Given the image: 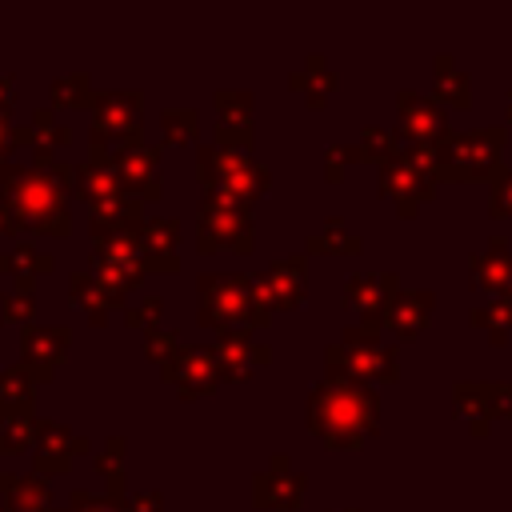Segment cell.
Segmentation results:
<instances>
[{
  "label": "cell",
  "instance_id": "cell-1",
  "mask_svg": "<svg viewBox=\"0 0 512 512\" xmlns=\"http://www.w3.org/2000/svg\"><path fill=\"white\" fill-rule=\"evenodd\" d=\"M308 428L336 452H352L380 432V396L360 380L324 376L308 392Z\"/></svg>",
  "mask_w": 512,
  "mask_h": 512
},
{
  "label": "cell",
  "instance_id": "cell-2",
  "mask_svg": "<svg viewBox=\"0 0 512 512\" xmlns=\"http://www.w3.org/2000/svg\"><path fill=\"white\" fill-rule=\"evenodd\" d=\"M0 216H4V236H16L24 228L44 236L72 232L68 188H60L40 168H24V164H4L0 172Z\"/></svg>",
  "mask_w": 512,
  "mask_h": 512
},
{
  "label": "cell",
  "instance_id": "cell-3",
  "mask_svg": "<svg viewBox=\"0 0 512 512\" xmlns=\"http://www.w3.org/2000/svg\"><path fill=\"white\" fill-rule=\"evenodd\" d=\"M196 320L216 332H252L268 328L272 312L256 292L248 272H200L196 276Z\"/></svg>",
  "mask_w": 512,
  "mask_h": 512
},
{
  "label": "cell",
  "instance_id": "cell-4",
  "mask_svg": "<svg viewBox=\"0 0 512 512\" xmlns=\"http://www.w3.org/2000/svg\"><path fill=\"white\" fill-rule=\"evenodd\" d=\"M504 144H508V128H476V132H448L436 144V180H452V184H472V180H492L504 164Z\"/></svg>",
  "mask_w": 512,
  "mask_h": 512
},
{
  "label": "cell",
  "instance_id": "cell-5",
  "mask_svg": "<svg viewBox=\"0 0 512 512\" xmlns=\"http://www.w3.org/2000/svg\"><path fill=\"white\" fill-rule=\"evenodd\" d=\"M324 372L336 380H360V384H392L400 376L396 348L380 336H368L360 324H348L336 344L324 348Z\"/></svg>",
  "mask_w": 512,
  "mask_h": 512
},
{
  "label": "cell",
  "instance_id": "cell-6",
  "mask_svg": "<svg viewBox=\"0 0 512 512\" xmlns=\"http://www.w3.org/2000/svg\"><path fill=\"white\" fill-rule=\"evenodd\" d=\"M140 112H144V92H136V88H128V92L124 88L100 92L96 96V108H92V128H88L92 160H112L116 148L144 144Z\"/></svg>",
  "mask_w": 512,
  "mask_h": 512
},
{
  "label": "cell",
  "instance_id": "cell-7",
  "mask_svg": "<svg viewBox=\"0 0 512 512\" xmlns=\"http://www.w3.org/2000/svg\"><path fill=\"white\" fill-rule=\"evenodd\" d=\"M436 184V148L404 144V152L380 168V196H388L404 220H412L436 196Z\"/></svg>",
  "mask_w": 512,
  "mask_h": 512
},
{
  "label": "cell",
  "instance_id": "cell-8",
  "mask_svg": "<svg viewBox=\"0 0 512 512\" xmlns=\"http://www.w3.org/2000/svg\"><path fill=\"white\" fill-rule=\"evenodd\" d=\"M196 248L200 252H220V248L252 252V208L220 192H204L200 216H196Z\"/></svg>",
  "mask_w": 512,
  "mask_h": 512
},
{
  "label": "cell",
  "instance_id": "cell-9",
  "mask_svg": "<svg viewBox=\"0 0 512 512\" xmlns=\"http://www.w3.org/2000/svg\"><path fill=\"white\" fill-rule=\"evenodd\" d=\"M164 380L176 384V392L184 400H196V396H212L220 384H224V368H220V356H216V344H180L164 364H160Z\"/></svg>",
  "mask_w": 512,
  "mask_h": 512
},
{
  "label": "cell",
  "instance_id": "cell-10",
  "mask_svg": "<svg viewBox=\"0 0 512 512\" xmlns=\"http://www.w3.org/2000/svg\"><path fill=\"white\" fill-rule=\"evenodd\" d=\"M92 272L120 296H128V288H140L148 272L140 256V232H116V236L92 240Z\"/></svg>",
  "mask_w": 512,
  "mask_h": 512
},
{
  "label": "cell",
  "instance_id": "cell-11",
  "mask_svg": "<svg viewBox=\"0 0 512 512\" xmlns=\"http://www.w3.org/2000/svg\"><path fill=\"white\" fill-rule=\"evenodd\" d=\"M400 296V276L396 272H356L344 280V308L360 316V328L368 336H380L384 328V316L392 308V300Z\"/></svg>",
  "mask_w": 512,
  "mask_h": 512
},
{
  "label": "cell",
  "instance_id": "cell-12",
  "mask_svg": "<svg viewBox=\"0 0 512 512\" xmlns=\"http://www.w3.org/2000/svg\"><path fill=\"white\" fill-rule=\"evenodd\" d=\"M68 348H72V328L68 324H28V328H20V364L32 372L36 384H48L56 376Z\"/></svg>",
  "mask_w": 512,
  "mask_h": 512
},
{
  "label": "cell",
  "instance_id": "cell-13",
  "mask_svg": "<svg viewBox=\"0 0 512 512\" xmlns=\"http://www.w3.org/2000/svg\"><path fill=\"white\" fill-rule=\"evenodd\" d=\"M256 292L268 312L300 308L308 296V256H280L264 272H256Z\"/></svg>",
  "mask_w": 512,
  "mask_h": 512
},
{
  "label": "cell",
  "instance_id": "cell-14",
  "mask_svg": "<svg viewBox=\"0 0 512 512\" xmlns=\"http://www.w3.org/2000/svg\"><path fill=\"white\" fill-rule=\"evenodd\" d=\"M396 116H400V140L416 148H436L448 136V112L412 88L396 92Z\"/></svg>",
  "mask_w": 512,
  "mask_h": 512
},
{
  "label": "cell",
  "instance_id": "cell-15",
  "mask_svg": "<svg viewBox=\"0 0 512 512\" xmlns=\"http://www.w3.org/2000/svg\"><path fill=\"white\" fill-rule=\"evenodd\" d=\"M308 496V476L292 468V460L284 452H276L268 460L264 472L252 476V504L256 508H284V512H296Z\"/></svg>",
  "mask_w": 512,
  "mask_h": 512
},
{
  "label": "cell",
  "instance_id": "cell-16",
  "mask_svg": "<svg viewBox=\"0 0 512 512\" xmlns=\"http://www.w3.org/2000/svg\"><path fill=\"white\" fill-rule=\"evenodd\" d=\"M92 448L88 436L56 424V420H40V432H36V448H32V472H40L44 480L48 476H64L72 468L76 456H84Z\"/></svg>",
  "mask_w": 512,
  "mask_h": 512
},
{
  "label": "cell",
  "instance_id": "cell-17",
  "mask_svg": "<svg viewBox=\"0 0 512 512\" xmlns=\"http://www.w3.org/2000/svg\"><path fill=\"white\" fill-rule=\"evenodd\" d=\"M112 164L120 172V184L136 200H160L164 196V176H160V144H136V148H116Z\"/></svg>",
  "mask_w": 512,
  "mask_h": 512
},
{
  "label": "cell",
  "instance_id": "cell-18",
  "mask_svg": "<svg viewBox=\"0 0 512 512\" xmlns=\"http://www.w3.org/2000/svg\"><path fill=\"white\" fill-rule=\"evenodd\" d=\"M180 220L176 216H148L140 228V256L148 272H180Z\"/></svg>",
  "mask_w": 512,
  "mask_h": 512
},
{
  "label": "cell",
  "instance_id": "cell-19",
  "mask_svg": "<svg viewBox=\"0 0 512 512\" xmlns=\"http://www.w3.org/2000/svg\"><path fill=\"white\" fill-rule=\"evenodd\" d=\"M452 408L456 416L468 424V432L476 440H484L492 432V424L500 420V408H496V384L488 380H460L452 388Z\"/></svg>",
  "mask_w": 512,
  "mask_h": 512
},
{
  "label": "cell",
  "instance_id": "cell-20",
  "mask_svg": "<svg viewBox=\"0 0 512 512\" xmlns=\"http://www.w3.org/2000/svg\"><path fill=\"white\" fill-rule=\"evenodd\" d=\"M68 296H72L76 308H84L88 324H96V328L108 324V316H112L116 308H128L124 296H120L116 288H108L92 268H76V272L68 276Z\"/></svg>",
  "mask_w": 512,
  "mask_h": 512
},
{
  "label": "cell",
  "instance_id": "cell-21",
  "mask_svg": "<svg viewBox=\"0 0 512 512\" xmlns=\"http://www.w3.org/2000/svg\"><path fill=\"white\" fill-rule=\"evenodd\" d=\"M12 136H16V144H32L36 164H40V160H52L56 148H68V144H72V128L56 116L52 104H48V108H36L28 124H16Z\"/></svg>",
  "mask_w": 512,
  "mask_h": 512
},
{
  "label": "cell",
  "instance_id": "cell-22",
  "mask_svg": "<svg viewBox=\"0 0 512 512\" xmlns=\"http://www.w3.org/2000/svg\"><path fill=\"white\" fill-rule=\"evenodd\" d=\"M216 356H220L224 380H244L252 368H264L272 360V348L256 344L252 332H220L216 336Z\"/></svg>",
  "mask_w": 512,
  "mask_h": 512
},
{
  "label": "cell",
  "instance_id": "cell-23",
  "mask_svg": "<svg viewBox=\"0 0 512 512\" xmlns=\"http://www.w3.org/2000/svg\"><path fill=\"white\" fill-rule=\"evenodd\" d=\"M468 276L480 292H492V296H504L508 284H512V252H508V240L504 236H492L484 244V252H476L468 260Z\"/></svg>",
  "mask_w": 512,
  "mask_h": 512
},
{
  "label": "cell",
  "instance_id": "cell-24",
  "mask_svg": "<svg viewBox=\"0 0 512 512\" xmlns=\"http://www.w3.org/2000/svg\"><path fill=\"white\" fill-rule=\"evenodd\" d=\"M432 308H436V292L428 288H416V292H400L384 316V328L396 336V340H412L424 332V324L432 320Z\"/></svg>",
  "mask_w": 512,
  "mask_h": 512
},
{
  "label": "cell",
  "instance_id": "cell-25",
  "mask_svg": "<svg viewBox=\"0 0 512 512\" xmlns=\"http://www.w3.org/2000/svg\"><path fill=\"white\" fill-rule=\"evenodd\" d=\"M0 496L8 512H48L52 508V484L40 472H0Z\"/></svg>",
  "mask_w": 512,
  "mask_h": 512
},
{
  "label": "cell",
  "instance_id": "cell-26",
  "mask_svg": "<svg viewBox=\"0 0 512 512\" xmlns=\"http://www.w3.org/2000/svg\"><path fill=\"white\" fill-rule=\"evenodd\" d=\"M288 84L312 104V108H324L328 104V96L336 92V84H340V76L328 68V60H324V52H308L304 56V64L288 76Z\"/></svg>",
  "mask_w": 512,
  "mask_h": 512
},
{
  "label": "cell",
  "instance_id": "cell-27",
  "mask_svg": "<svg viewBox=\"0 0 512 512\" xmlns=\"http://www.w3.org/2000/svg\"><path fill=\"white\" fill-rule=\"evenodd\" d=\"M80 200H88V204H100V200H112V196H120L124 192V184H120V172H116V164L112 160H84V164H76V188H72Z\"/></svg>",
  "mask_w": 512,
  "mask_h": 512
},
{
  "label": "cell",
  "instance_id": "cell-28",
  "mask_svg": "<svg viewBox=\"0 0 512 512\" xmlns=\"http://www.w3.org/2000/svg\"><path fill=\"white\" fill-rule=\"evenodd\" d=\"M0 416H36V380L24 364L0 368Z\"/></svg>",
  "mask_w": 512,
  "mask_h": 512
},
{
  "label": "cell",
  "instance_id": "cell-29",
  "mask_svg": "<svg viewBox=\"0 0 512 512\" xmlns=\"http://www.w3.org/2000/svg\"><path fill=\"white\" fill-rule=\"evenodd\" d=\"M244 160H248V152H240V148H224V144H216V140L196 144V176H200V184H204L208 192H216Z\"/></svg>",
  "mask_w": 512,
  "mask_h": 512
},
{
  "label": "cell",
  "instance_id": "cell-30",
  "mask_svg": "<svg viewBox=\"0 0 512 512\" xmlns=\"http://www.w3.org/2000/svg\"><path fill=\"white\" fill-rule=\"evenodd\" d=\"M432 92L452 108H468L472 104V80L448 52H436V60H432Z\"/></svg>",
  "mask_w": 512,
  "mask_h": 512
},
{
  "label": "cell",
  "instance_id": "cell-31",
  "mask_svg": "<svg viewBox=\"0 0 512 512\" xmlns=\"http://www.w3.org/2000/svg\"><path fill=\"white\" fill-rule=\"evenodd\" d=\"M124 452H128V444H124V436H108L104 440V448L92 456V468L104 476V500H112L116 508H124V500H128V492H124Z\"/></svg>",
  "mask_w": 512,
  "mask_h": 512
},
{
  "label": "cell",
  "instance_id": "cell-32",
  "mask_svg": "<svg viewBox=\"0 0 512 512\" xmlns=\"http://www.w3.org/2000/svg\"><path fill=\"white\" fill-rule=\"evenodd\" d=\"M268 184H272V172H268L260 160H252V156H248V160H244V164H240V168H236V172H232L216 192H220V196H228V200H236V204H248V208H252V204L268 192Z\"/></svg>",
  "mask_w": 512,
  "mask_h": 512
},
{
  "label": "cell",
  "instance_id": "cell-33",
  "mask_svg": "<svg viewBox=\"0 0 512 512\" xmlns=\"http://www.w3.org/2000/svg\"><path fill=\"white\" fill-rule=\"evenodd\" d=\"M52 268H56V260L48 252H40L32 240H16L8 252H0V272L12 280H36V276H48Z\"/></svg>",
  "mask_w": 512,
  "mask_h": 512
},
{
  "label": "cell",
  "instance_id": "cell-34",
  "mask_svg": "<svg viewBox=\"0 0 512 512\" xmlns=\"http://www.w3.org/2000/svg\"><path fill=\"white\" fill-rule=\"evenodd\" d=\"M304 248L316 252V256H356V252L364 248V240H360L340 216H328V220L320 224V232H312V236L304 240Z\"/></svg>",
  "mask_w": 512,
  "mask_h": 512
},
{
  "label": "cell",
  "instance_id": "cell-35",
  "mask_svg": "<svg viewBox=\"0 0 512 512\" xmlns=\"http://www.w3.org/2000/svg\"><path fill=\"white\" fill-rule=\"evenodd\" d=\"M48 96H52V108H96L100 92H92V76L88 72H68V76L52 80Z\"/></svg>",
  "mask_w": 512,
  "mask_h": 512
},
{
  "label": "cell",
  "instance_id": "cell-36",
  "mask_svg": "<svg viewBox=\"0 0 512 512\" xmlns=\"http://www.w3.org/2000/svg\"><path fill=\"white\" fill-rule=\"evenodd\" d=\"M0 316L28 328L36 320V280H12V288L0 292Z\"/></svg>",
  "mask_w": 512,
  "mask_h": 512
},
{
  "label": "cell",
  "instance_id": "cell-37",
  "mask_svg": "<svg viewBox=\"0 0 512 512\" xmlns=\"http://www.w3.org/2000/svg\"><path fill=\"white\" fill-rule=\"evenodd\" d=\"M472 324L480 332H488V340L500 348L508 340V332H512V300L508 296H492L488 304H476L472 308Z\"/></svg>",
  "mask_w": 512,
  "mask_h": 512
},
{
  "label": "cell",
  "instance_id": "cell-38",
  "mask_svg": "<svg viewBox=\"0 0 512 512\" xmlns=\"http://www.w3.org/2000/svg\"><path fill=\"white\" fill-rule=\"evenodd\" d=\"M200 136V112L192 104H172L160 112V140L164 144H192Z\"/></svg>",
  "mask_w": 512,
  "mask_h": 512
},
{
  "label": "cell",
  "instance_id": "cell-39",
  "mask_svg": "<svg viewBox=\"0 0 512 512\" xmlns=\"http://www.w3.org/2000/svg\"><path fill=\"white\" fill-rule=\"evenodd\" d=\"M36 432H40L36 416H0V452L20 456V452L36 448Z\"/></svg>",
  "mask_w": 512,
  "mask_h": 512
},
{
  "label": "cell",
  "instance_id": "cell-40",
  "mask_svg": "<svg viewBox=\"0 0 512 512\" xmlns=\"http://www.w3.org/2000/svg\"><path fill=\"white\" fill-rule=\"evenodd\" d=\"M404 152V144H400V132H392V128H380V124H368L364 128V136H360V156L368 160V164H388V160H396Z\"/></svg>",
  "mask_w": 512,
  "mask_h": 512
},
{
  "label": "cell",
  "instance_id": "cell-41",
  "mask_svg": "<svg viewBox=\"0 0 512 512\" xmlns=\"http://www.w3.org/2000/svg\"><path fill=\"white\" fill-rule=\"evenodd\" d=\"M212 104H216V112H220L224 124H252V92H244V88H220L212 96Z\"/></svg>",
  "mask_w": 512,
  "mask_h": 512
},
{
  "label": "cell",
  "instance_id": "cell-42",
  "mask_svg": "<svg viewBox=\"0 0 512 512\" xmlns=\"http://www.w3.org/2000/svg\"><path fill=\"white\" fill-rule=\"evenodd\" d=\"M356 160H364L360 156V144H328L324 148V180L328 184H340L344 172H348V164H356Z\"/></svg>",
  "mask_w": 512,
  "mask_h": 512
},
{
  "label": "cell",
  "instance_id": "cell-43",
  "mask_svg": "<svg viewBox=\"0 0 512 512\" xmlns=\"http://www.w3.org/2000/svg\"><path fill=\"white\" fill-rule=\"evenodd\" d=\"M176 348H180V332H176V328L156 324V328H148V332H144V352H148L156 364H164Z\"/></svg>",
  "mask_w": 512,
  "mask_h": 512
},
{
  "label": "cell",
  "instance_id": "cell-44",
  "mask_svg": "<svg viewBox=\"0 0 512 512\" xmlns=\"http://www.w3.org/2000/svg\"><path fill=\"white\" fill-rule=\"evenodd\" d=\"M488 212L496 216V220H504V216H512V168H500L492 180H488Z\"/></svg>",
  "mask_w": 512,
  "mask_h": 512
},
{
  "label": "cell",
  "instance_id": "cell-45",
  "mask_svg": "<svg viewBox=\"0 0 512 512\" xmlns=\"http://www.w3.org/2000/svg\"><path fill=\"white\" fill-rule=\"evenodd\" d=\"M160 316H164V300H160V296H144L140 304L124 308V324H128V328H140V332L156 328V324H160Z\"/></svg>",
  "mask_w": 512,
  "mask_h": 512
},
{
  "label": "cell",
  "instance_id": "cell-46",
  "mask_svg": "<svg viewBox=\"0 0 512 512\" xmlns=\"http://www.w3.org/2000/svg\"><path fill=\"white\" fill-rule=\"evenodd\" d=\"M212 140L224 144V148L248 152V144H252V124H224V120H216V124H212Z\"/></svg>",
  "mask_w": 512,
  "mask_h": 512
},
{
  "label": "cell",
  "instance_id": "cell-47",
  "mask_svg": "<svg viewBox=\"0 0 512 512\" xmlns=\"http://www.w3.org/2000/svg\"><path fill=\"white\" fill-rule=\"evenodd\" d=\"M48 512H124V508H116V504L104 500V496H92L88 488H76V492L68 496V508H48Z\"/></svg>",
  "mask_w": 512,
  "mask_h": 512
},
{
  "label": "cell",
  "instance_id": "cell-48",
  "mask_svg": "<svg viewBox=\"0 0 512 512\" xmlns=\"http://www.w3.org/2000/svg\"><path fill=\"white\" fill-rule=\"evenodd\" d=\"M124 512H164V496L152 488V492H136L124 500Z\"/></svg>",
  "mask_w": 512,
  "mask_h": 512
},
{
  "label": "cell",
  "instance_id": "cell-49",
  "mask_svg": "<svg viewBox=\"0 0 512 512\" xmlns=\"http://www.w3.org/2000/svg\"><path fill=\"white\" fill-rule=\"evenodd\" d=\"M12 132H16V124L0 112V172H4V164H8V152L16 148V136H12Z\"/></svg>",
  "mask_w": 512,
  "mask_h": 512
},
{
  "label": "cell",
  "instance_id": "cell-50",
  "mask_svg": "<svg viewBox=\"0 0 512 512\" xmlns=\"http://www.w3.org/2000/svg\"><path fill=\"white\" fill-rule=\"evenodd\" d=\"M12 104H16V76H12V72H4V76H0V112L8 116V112H12Z\"/></svg>",
  "mask_w": 512,
  "mask_h": 512
},
{
  "label": "cell",
  "instance_id": "cell-51",
  "mask_svg": "<svg viewBox=\"0 0 512 512\" xmlns=\"http://www.w3.org/2000/svg\"><path fill=\"white\" fill-rule=\"evenodd\" d=\"M496 408L504 420H512V380H496Z\"/></svg>",
  "mask_w": 512,
  "mask_h": 512
},
{
  "label": "cell",
  "instance_id": "cell-52",
  "mask_svg": "<svg viewBox=\"0 0 512 512\" xmlns=\"http://www.w3.org/2000/svg\"><path fill=\"white\" fill-rule=\"evenodd\" d=\"M508 124H512V92H508Z\"/></svg>",
  "mask_w": 512,
  "mask_h": 512
},
{
  "label": "cell",
  "instance_id": "cell-53",
  "mask_svg": "<svg viewBox=\"0 0 512 512\" xmlns=\"http://www.w3.org/2000/svg\"><path fill=\"white\" fill-rule=\"evenodd\" d=\"M340 512H360V508H340Z\"/></svg>",
  "mask_w": 512,
  "mask_h": 512
},
{
  "label": "cell",
  "instance_id": "cell-54",
  "mask_svg": "<svg viewBox=\"0 0 512 512\" xmlns=\"http://www.w3.org/2000/svg\"><path fill=\"white\" fill-rule=\"evenodd\" d=\"M504 296H508V300H512V284H508V292H504Z\"/></svg>",
  "mask_w": 512,
  "mask_h": 512
},
{
  "label": "cell",
  "instance_id": "cell-55",
  "mask_svg": "<svg viewBox=\"0 0 512 512\" xmlns=\"http://www.w3.org/2000/svg\"><path fill=\"white\" fill-rule=\"evenodd\" d=\"M0 236H4V216H0Z\"/></svg>",
  "mask_w": 512,
  "mask_h": 512
},
{
  "label": "cell",
  "instance_id": "cell-56",
  "mask_svg": "<svg viewBox=\"0 0 512 512\" xmlns=\"http://www.w3.org/2000/svg\"><path fill=\"white\" fill-rule=\"evenodd\" d=\"M0 512H8V508H4V504H0Z\"/></svg>",
  "mask_w": 512,
  "mask_h": 512
}]
</instances>
